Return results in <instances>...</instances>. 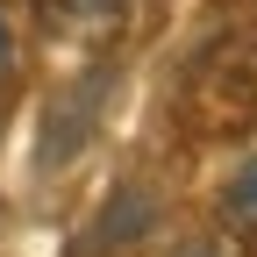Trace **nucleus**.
<instances>
[{
    "label": "nucleus",
    "mask_w": 257,
    "mask_h": 257,
    "mask_svg": "<svg viewBox=\"0 0 257 257\" xmlns=\"http://www.w3.org/2000/svg\"><path fill=\"white\" fill-rule=\"evenodd\" d=\"M150 214H157V207H150V193H143V186H121L114 200H107V214H100V229L86 236V250L100 257V250H114V243H128V236H143V229H150Z\"/></svg>",
    "instance_id": "3"
},
{
    "label": "nucleus",
    "mask_w": 257,
    "mask_h": 257,
    "mask_svg": "<svg viewBox=\"0 0 257 257\" xmlns=\"http://www.w3.org/2000/svg\"><path fill=\"white\" fill-rule=\"evenodd\" d=\"M214 72H221V86H236V93H250V100H257V29H250V36H236L229 50L214 57Z\"/></svg>",
    "instance_id": "5"
},
{
    "label": "nucleus",
    "mask_w": 257,
    "mask_h": 257,
    "mask_svg": "<svg viewBox=\"0 0 257 257\" xmlns=\"http://www.w3.org/2000/svg\"><path fill=\"white\" fill-rule=\"evenodd\" d=\"M143 0H36V22L64 43H114Z\"/></svg>",
    "instance_id": "2"
},
{
    "label": "nucleus",
    "mask_w": 257,
    "mask_h": 257,
    "mask_svg": "<svg viewBox=\"0 0 257 257\" xmlns=\"http://www.w3.org/2000/svg\"><path fill=\"white\" fill-rule=\"evenodd\" d=\"M8 72H15V36H8V15H0V86H8Z\"/></svg>",
    "instance_id": "6"
},
{
    "label": "nucleus",
    "mask_w": 257,
    "mask_h": 257,
    "mask_svg": "<svg viewBox=\"0 0 257 257\" xmlns=\"http://www.w3.org/2000/svg\"><path fill=\"white\" fill-rule=\"evenodd\" d=\"M107 93H114V64H93V72H79L72 86H57L43 100V121H36V165L43 172H64L93 143V128L107 114Z\"/></svg>",
    "instance_id": "1"
},
{
    "label": "nucleus",
    "mask_w": 257,
    "mask_h": 257,
    "mask_svg": "<svg viewBox=\"0 0 257 257\" xmlns=\"http://www.w3.org/2000/svg\"><path fill=\"white\" fill-rule=\"evenodd\" d=\"M221 214H229L236 229H250V236H257V150L229 172V186H221Z\"/></svg>",
    "instance_id": "4"
}]
</instances>
